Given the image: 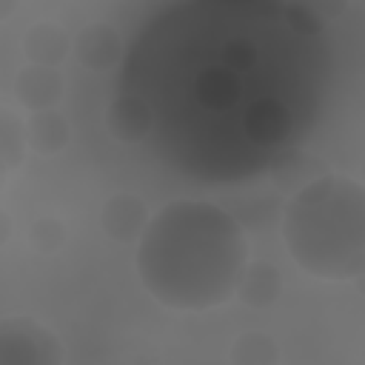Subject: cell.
Listing matches in <instances>:
<instances>
[{
    "label": "cell",
    "mask_w": 365,
    "mask_h": 365,
    "mask_svg": "<svg viewBox=\"0 0 365 365\" xmlns=\"http://www.w3.org/2000/svg\"><path fill=\"white\" fill-rule=\"evenodd\" d=\"M317 23H331V20H336L342 11H345V6H348V0H297Z\"/></svg>",
    "instance_id": "obj_16"
},
{
    "label": "cell",
    "mask_w": 365,
    "mask_h": 365,
    "mask_svg": "<svg viewBox=\"0 0 365 365\" xmlns=\"http://www.w3.org/2000/svg\"><path fill=\"white\" fill-rule=\"evenodd\" d=\"M234 294L251 308H268L282 294V277L271 262H245Z\"/></svg>",
    "instance_id": "obj_9"
},
{
    "label": "cell",
    "mask_w": 365,
    "mask_h": 365,
    "mask_svg": "<svg viewBox=\"0 0 365 365\" xmlns=\"http://www.w3.org/2000/svg\"><path fill=\"white\" fill-rule=\"evenodd\" d=\"M331 77L322 23L297 0H174L131 40L120 91L148 106L171 168L225 185L302 148Z\"/></svg>",
    "instance_id": "obj_1"
},
{
    "label": "cell",
    "mask_w": 365,
    "mask_h": 365,
    "mask_svg": "<svg viewBox=\"0 0 365 365\" xmlns=\"http://www.w3.org/2000/svg\"><path fill=\"white\" fill-rule=\"evenodd\" d=\"M68 48H71V40L57 23H37L23 37V51L29 63H37V66H60Z\"/></svg>",
    "instance_id": "obj_10"
},
{
    "label": "cell",
    "mask_w": 365,
    "mask_h": 365,
    "mask_svg": "<svg viewBox=\"0 0 365 365\" xmlns=\"http://www.w3.org/2000/svg\"><path fill=\"white\" fill-rule=\"evenodd\" d=\"M23 148H26V125H23V120L11 108L0 106V177L20 165Z\"/></svg>",
    "instance_id": "obj_13"
},
{
    "label": "cell",
    "mask_w": 365,
    "mask_h": 365,
    "mask_svg": "<svg viewBox=\"0 0 365 365\" xmlns=\"http://www.w3.org/2000/svg\"><path fill=\"white\" fill-rule=\"evenodd\" d=\"M9 237H11V217L0 208V245L9 242Z\"/></svg>",
    "instance_id": "obj_17"
},
{
    "label": "cell",
    "mask_w": 365,
    "mask_h": 365,
    "mask_svg": "<svg viewBox=\"0 0 365 365\" xmlns=\"http://www.w3.org/2000/svg\"><path fill=\"white\" fill-rule=\"evenodd\" d=\"M60 339L31 317L0 319V365H60Z\"/></svg>",
    "instance_id": "obj_4"
},
{
    "label": "cell",
    "mask_w": 365,
    "mask_h": 365,
    "mask_svg": "<svg viewBox=\"0 0 365 365\" xmlns=\"http://www.w3.org/2000/svg\"><path fill=\"white\" fill-rule=\"evenodd\" d=\"M279 359V351L274 339L262 331H248L237 336V342L228 351V362L234 365H274Z\"/></svg>",
    "instance_id": "obj_14"
},
{
    "label": "cell",
    "mask_w": 365,
    "mask_h": 365,
    "mask_svg": "<svg viewBox=\"0 0 365 365\" xmlns=\"http://www.w3.org/2000/svg\"><path fill=\"white\" fill-rule=\"evenodd\" d=\"M148 222V208L140 197L134 194H114L106 200L103 205V214H100V225L103 231L117 240V242H134L140 240L143 228Z\"/></svg>",
    "instance_id": "obj_5"
},
{
    "label": "cell",
    "mask_w": 365,
    "mask_h": 365,
    "mask_svg": "<svg viewBox=\"0 0 365 365\" xmlns=\"http://www.w3.org/2000/svg\"><path fill=\"white\" fill-rule=\"evenodd\" d=\"M14 91L17 100L29 108V111H43V108H54V103L63 94V77L54 66H37L29 63L17 80H14Z\"/></svg>",
    "instance_id": "obj_7"
},
{
    "label": "cell",
    "mask_w": 365,
    "mask_h": 365,
    "mask_svg": "<svg viewBox=\"0 0 365 365\" xmlns=\"http://www.w3.org/2000/svg\"><path fill=\"white\" fill-rule=\"evenodd\" d=\"M77 60L91 71H106L120 60V34L106 23H91L71 40Z\"/></svg>",
    "instance_id": "obj_8"
},
{
    "label": "cell",
    "mask_w": 365,
    "mask_h": 365,
    "mask_svg": "<svg viewBox=\"0 0 365 365\" xmlns=\"http://www.w3.org/2000/svg\"><path fill=\"white\" fill-rule=\"evenodd\" d=\"M14 6H17V0H0V20H6L14 11Z\"/></svg>",
    "instance_id": "obj_18"
},
{
    "label": "cell",
    "mask_w": 365,
    "mask_h": 365,
    "mask_svg": "<svg viewBox=\"0 0 365 365\" xmlns=\"http://www.w3.org/2000/svg\"><path fill=\"white\" fill-rule=\"evenodd\" d=\"M106 125H108V131H111L114 140H120V143H137V140L151 137L154 120H151L148 106L140 97H134L128 91H120L114 97V103L108 106Z\"/></svg>",
    "instance_id": "obj_6"
},
{
    "label": "cell",
    "mask_w": 365,
    "mask_h": 365,
    "mask_svg": "<svg viewBox=\"0 0 365 365\" xmlns=\"http://www.w3.org/2000/svg\"><path fill=\"white\" fill-rule=\"evenodd\" d=\"M248 262L242 222L220 205L180 200L148 217L137 242L145 291L174 311H208L228 302Z\"/></svg>",
    "instance_id": "obj_2"
},
{
    "label": "cell",
    "mask_w": 365,
    "mask_h": 365,
    "mask_svg": "<svg viewBox=\"0 0 365 365\" xmlns=\"http://www.w3.org/2000/svg\"><path fill=\"white\" fill-rule=\"evenodd\" d=\"M29 240L40 254H54L66 242V228H63V222L57 217H40V220L31 222Z\"/></svg>",
    "instance_id": "obj_15"
},
{
    "label": "cell",
    "mask_w": 365,
    "mask_h": 365,
    "mask_svg": "<svg viewBox=\"0 0 365 365\" xmlns=\"http://www.w3.org/2000/svg\"><path fill=\"white\" fill-rule=\"evenodd\" d=\"M294 262L319 279H356L365 268V191L342 174L299 185L282 214Z\"/></svg>",
    "instance_id": "obj_3"
},
{
    "label": "cell",
    "mask_w": 365,
    "mask_h": 365,
    "mask_svg": "<svg viewBox=\"0 0 365 365\" xmlns=\"http://www.w3.org/2000/svg\"><path fill=\"white\" fill-rule=\"evenodd\" d=\"M23 125H26V145H31L37 154H46V157L57 154L68 143V123L54 108L31 111V117Z\"/></svg>",
    "instance_id": "obj_11"
},
{
    "label": "cell",
    "mask_w": 365,
    "mask_h": 365,
    "mask_svg": "<svg viewBox=\"0 0 365 365\" xmlns=\"http://www.w3.org/2000/svg\"><path fill=\"white\" fill-rule=\"evenodd\" d=\"M268 174L274 177V182H277L279 188L297 191L299 185H305V182H311L314 177L325 174V168H322V163H317L314 157L302 154V148H294V151H288L285 157H279V160L268 168Z\"/></svg>",
    "instance_id": "obj_12"
}]
</instances>
